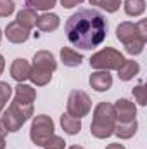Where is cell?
Wrapping results in <instances>:
<instances>
[{"mask_svg": "<svg viewBox=\"0 0 147 149\" xmlns=\"http://www.w3.org/2000/svg\"><path fill=\"white\" fill-rule=\"evenodd\" d=\"M107 33L106 17L95 9H80L66 23V35L74 47L90 50L99 47Z\"/></svg>", "mask_w": 147, "mask_h": 149, "instance_id": "cell-1", "label": "cell"}, {"mask_svg": "<svg viewBox=\"0 0 147 149\" xmlns=\"http://www.w3.org/2000/svg\"><path fill=\"white\" fill-rule=\"evenodd\" d=\"M30 137L35 146L45 149H64V139L54 134V121L47 114H38L33 118Z\"/></svg>", "mask_w": 147, "mask_h": 149, "instance_id": "cell-2", "label": "cell"}, {"mask_svg": "<svg viewBox=\"0 0 147 149\" xmlns=\"http://www.w3.org/2000/svg\"><path fill=\"white\" fill-rule=\"evenodd\" d=\"M116 38L125 45V50L132 56H139L147 42V21L142 19L137 24L121 23L116 28Z\"/></svg>", "mask_w": 147, "mask_h": 149, "instance_id": "cell-3", "label": "cell"}, {"mask_svg": "<svg viewBox=\"0 0 147 149\" xmlns=\"http://www.w3.org/2000/svg\"><path fill=\"white\" fill-rule=\"evenodd\" d=\"M116 127V113L111 102H99L94 109V120L90 125V132L97 139H107L112 135Z\"/></svg>", "mask_w": 147, "mask_h": 149, "instance_id": "cell-4", "label": "cell"}, {"mask_svg": "<svg viewBox=\"0 0 147 149\" xmlns=\"http://www.w3.org/2000/svg\"><path fill=\"white\" fill-rule=\"evenodd\" d=\"M57 63L55 57L49 52V50H40L33 57V66L30 71V80L37 85V87H43L52 80V73L55 71Z\"/></svg>", "mask_w": 147, "mask_h": 149, "instance_id": "cell-5", "label": "cell"}, {"mask_svg": "<svg viewBox=\"0 0 147 149\" xmlns=\"http://www.w3.org/2000/svg\"><path fill=\"white\" fill-rule=\"evenodd\" d=\"M30 116H33V104H21L14 99L10 106L3 111L2 123L7 132H17L30 120Z\"/></svg>", "mask_w": 147, "mask_h": 149, "instance_id": "cell-6", "label": "cell"}, {"mask_svg": "<svg viewBox=\"0 0 147 149\" xmlns=\"http://www.w3.org/2000/svg\"><path fill=\"white\" fill-rule=\"evenodd\" d=\"M125 61L123 54L116 49L106 47L99 52H95L90 57V66L94 70H104V71H111V70H118L121 66V63Z\"/></svg>", "mask_w": 147, "mask_h": 149, "instance_id": "cell-7", "label": "cell"}, {"mask_svg": "<svg viewBox=\"0 0 147 149\" xmlns=\"http://www.w3.org/2000/svg\"><path fill=\"white\" fill-rule=\"evenodd\" d=\"M92 108V101L88 97L87 92L83 90H73L68 97V114H71L74 118H83L87 116Z\"/></svg>", "mask_w": 147, "mask_h": 149, "instance_id": "cell-8", "label": "cell"}, {"mask_svg": "<svg viewBox=\"0 0 147 149\" xmlns=\"http://www.w3.org/2000/svg\"><path fill=\"white\" fill-rule=\"evenodd\" d=\"M114 106V113H116V121L119 123H126V121H132L135 120V114H137V108L132 101L128 99H118Z\"/></svg>", "mask_w": 147, "mask_h": 149, "instance_id": "cell-9", "label": "cell"}, {"mask_svg": "<svg viewBox=\"0 0 147 149\" xmlns=\"http://www.w3.org/2000/svg\"><path fill=\"white\" fill-rule=\"evenodd\" d=\"M5 37L9 42H12V43H24L28 38H30V30L28 28H24L21 23H17V21H12V23H9L7 24V28H5Z\"/></svg>", "mask_w": 147, "mask_h": 149, "instance_id": "cell-10", "label": "cell"}, {"mask_svg": "<svg viewBox=\"0 0 147 149\" xmlns=\"http://www.w3.org/2000/svg\"><path fill=\"white\" fill-rule=\"evenodd\" d=\"M90 87L97 92H106L109 90L111 85H112V76L109 74V71H104V70H97L95 73L90 74Z\"/></svg>", "mask_w": 147, "mask_h": 149, "instance_id": "cell-11", "label": "cell"}, {"mask_svg": "<svg viewBox=\"0 0 147 149\" xmlns=\"http://www.w3.org/2000/svg\"><path fill=\"white\" fill-rule=\"evenodd\" d=\"M30 71H31V66L26 59H16L10 66V76L19 83H24L26 80H30Z\"/></svg>", "mask_w": 147, "mask_h": 149, "instance_id": "cell-12", "label": "cell"}, {"mask_svg": "<svg viewBox=\"0 0 147 149\" xmlns=\"http://www.w3.org/2000/svg\"><path fill=\"white\" fill-rule=\"evenodd\" d=\"M16 92V101L21 104H33V101L37 99V92L33 87L26 85V83H17V87H14Z\"/></svg>", "mask_w": 147, "mask_h": 149, "instance_id": "cell-13", "label": "cell"}, {"mask_svg": "<svg viewBox=\"0 0 147 149\" xmlns=\"http://www.w3.org/2000/svg\"><path fill=\"white\" fill-rule=\"evenodd\" d=\"M139 71H140V66H139L137 61H133V59H125V61L121 63V66L118 68V76H119V80L128 81V80H132L133 76H137Z\"/></svg>", "mask_w": 147, "mask_h": 149, "instance_id": "cell-14", "label": "cell"}, {"mask_svg": "<svg viewBox=\"0 0 147 149\" xmlns=\"http://www.w3.org/2000/svg\"><path fill=\"white\" fill-rule=\"evenodd\" d=\"M35 26H37L40 31H55V30L59 28V16H57V14L45 12V14L38 16Z\"/></svg>", "mask_w": 147, "mask_h": 149, "instance_id": "cell-15", "label": "cell"}, {"mask_svg": "<svg viewBox=\"0 0 147 149\" xmlns=\"http://www.w3.org/2000/svg\"><path fill=\"white\" fill-rule=\"evenodd\" d=\"M137 128H139V123L137 120H132V121H126V123H119L116 121V127H114V132L119 139H130L137 134Z\"/></svg>", "mask_w": 147, "mask_h": 149, "instance_id": "cell-16", "label": "cell"}, {"mask_svg": "<svg viewBox=\"0 0 147 149\" xmlns=\"http://www.w3.org/2000/svg\"><path fill=\"white\" fill-rule=\"evenodd\" d=\"M61 59H62L64 66H68V68H76V66L81 64L83 56H81L78 50H73V49H69V47H62V49H61Z\"/></svg>", "mask_w": 147, "mask_h": 149, "instance_id": "cell-17", "label": "cell"}, {"mask_svg": "<svg viewBox=\"0 0 147 149\" xmlns=\"http://www.w3.org/2000/svg\"><path fill=\"white\" fill-rule=\"evenodd\" d=\"M61 127H62V130H64L66 134L76 135V134L81 130V120H80V118H74V116L68 114V113H64V114L61 116Z\"/></svg>", "mask_w": 147, "mask_h": 149, "instance_id": "cell-18", "label": "cell"}, {"mask_svg": "<svg viewBox=\"0 0 147 149\" xmlns=\"http://www.w3.org/2000/svg\"><path fill=\"white\" fill-rule=\"evenodd\" d=\"M37 10L35 9H30V7H26V9H23V10H19L17 12V23H21L24 28H28V30H31L35 24H37Z\"/></svg>", "mask_w": 147, "mask_h": 149, "instance_id": "cell-19", "label": "cell"}, {"mask_svg": "<svg viewBox=\"0 0 147 149\" xmlns=\"http://www.w3.org/2000/svg\"><path fill=\"white\" fill-rule=\"evenodd\" d=\"M146 10V2L144 0H125V12L128 16H142Z\"/></svg>", "mask_w": 147, "mask_h": 149, "instance_id": "cell-20", "label": "cell"}, {"mask_svg": "<svg viewBox=\"0 0 147 149\" xmlns=\"http://www.w3.org/2000/svg\"><path fill=\"white\" fill-rule=\"evenodd\" d=\"M90 3L104 9L106 12H116L121 5V0H90Z\"/></svg>", "mask_w": 147, "mask_h": 149, "instance_id": "cell-21", "label": "cell"}, {"mask_svg": "<svg viewBox=\"0 0 147 149\" xmlns=\"http://www.w3.org/2000/svg\"><path fill=\"white\" fill-rule=\"evenodd\" d=\"M26 5L30 9H35V10H49L55 5L57 0H24Z\"/></svg>", "mask_w": 147, "mask_h": 149, "instance_id": "cell-22", "label": "cell"}, {"mask_svg": "<svg viewBox=\"0 0 147 149\" xmlns=\"http://www.w3.org/2000/svg\"><path fill=\"white\" fill-rule=\"evenodd\" d=\"M10 95H12V87L9 83H5V81H0V111L5 108Z\"/></svg>", "mask_w": 147, "mask_h": 149, "instance_id": "cell-23", "label": "cell"}, {"mask_svg": "<svg viewBox=\"0 0 147 149\" xmlns=\"http://www.w3.org/2000/svg\"><path fill=\"white\" fill-rule=\"evenodd\" d=\"M133 97L137 99V102L140 106H146L147 104V88L144 83H139L135 88H133Z\"/></svg>", "mask_w": 147, "mask_h": 149, "instance_id": "cell-24", "label": "cell"}, {"mask_svg": "<svg viewBox=\"0 0 147 149\" xmlns=\"http://www.w3.org/2000/svg\"><path fill=\"white\" fill-rule=\"evenodd\" d=\"M14 0H0V17H9L14 12Z\"/></svg>", "mask_w": 147, "mask_h": 149, "instance_id": "cell-25", "label": "cell"}, {"mask_svg": "<svg viewBox=\"0 0 147 149\" xmlns=\"http://www.w3.org/2000/svg\"><path fill=\"white\" fill-rule=\"evenodd\" d=\"M85 0H61V5L64 7V9H71V7H76V5H80V3H83Z\"/></svg>", "mask_w": 147, "mask_h": 149, "instance_id": "cell-26", "label": "cell"}, {"mask_svg": "<svg viewBox=\"0 0 147 149\" xmlns=\"http://www.w3.org/2000/svg\"><path fill=\"white\" fill-rule=\"evenodd\" d=\"M106 149H125V146H123V144H119V142H114V144H109Z\"/></svg>", "mask_w": 147, "mask_h": 149, "instance_id": "cell-27", "label": "cell"}, {"mask_svg": "<svg viewBox=\"0 0 147 149\" xmlns=\"http://www.w3.org/2000/svg\"><path fill=\"white\" fill-rule=\"evenodd\" d=\"M5 134H7V130H5V127H3V123L0 120V137H5Z\"/></svg>", "mask_w": 147, "mask_h": 149, "instance_id": "cell-28", "label": "cell"}, {"mask_svg": "<svg viewBox=\"0 0 147 149\" xmlns=\"http://www.w3.org/2000/svg\"><path fill=\"white\" fill-rule=\"evenodd\" d=\"M3 68H5V61H3V56H0V74L3 73Z\"/></svg>", "mask_w": 147, "mask_h": 149, "instance_id": "cell-29", "label": "cell"}, {"mask_svg": "<svg viewBox=\"0 0 147 149\" xmlns=\"http://www.w3.org/2000/svg\"><path fill=\"white\" fill-rule=\"evenodd\" d=\"M0 149H5V137H0Z\"/></svg>", "mask_w": 147, "mask_h": 149, "instance_id": "cell-30", "label": "cell"}, {"mask_svg": "<svg viewBox=\"0 0 147 149\" xmlns=\"http://www.w3.org/2000/svg\"><path fill=\"white\" fill-rule=\"evenodd\" d=\"M68 149H85V148H81V146H71V148H68Z\"/></svg>", "mask_w": 147, "mask_h": 149, "instance_id": "cell-31", "label": "cell"}, {"mask_svg": "<svg viewBox=\"0 0 147 149\" xmlns=\"http://www.w3.org/2000/svg\"><path fill=\"white\" fill-rule=\"evenodd\" d=\"M0 42H2V30H0Z\"/></svg>", "mask_w": 147, "mask_h": 149, "instance_id": "cell-32", "label": "cell"}]
</instances>
